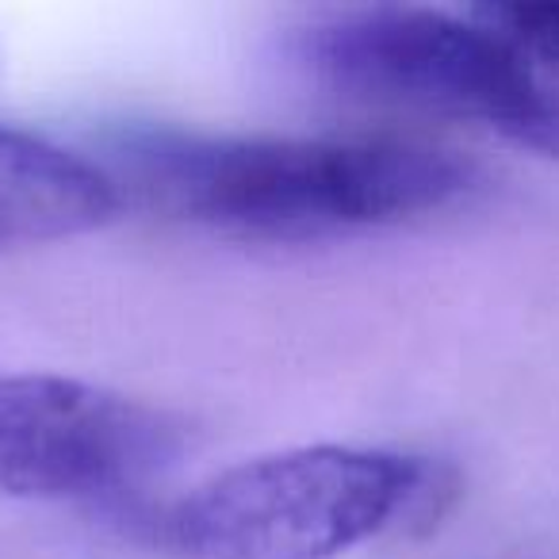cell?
Returning <instances> with one entry per match:
<instances>
[{
  "label": "cell",
  "instance_id": "obj_6",
  "mask_svg": "<svg viewBox=\"0 0 559 559\" xmlns=\"http://www.w3.org/2000/svg\"><path fill=\"white\" fill-rule=\"evenodd\" d=\"M467 16L506 43L518 58H525L536 73H559V4H528V0H498L475 4Z\"/></svg>",
  "mask_w": 559,
  "mask_h": 559
},
{
  "label": "cell",
  "instance_id": "obj_4",
  "mask_svg": "<svg viewBox=\"0 0 559 559\" xmlns=\"http://www.w3.org/2000/svg\"><path fill=\"white\" fill-rule=\"evenodd\" d=\"M169 456V429L139 403L66 380H0V490L93 498L131 487Z\"/></svg>",
  "mask_w": 559,
  "mask_h": 559
},
{
  "label": "cell",
  "instance_id": "obj_5",
  "mask_svg": "<svg viewBox=\"0 0 559 559\" xmlns=\"http://www.w3.org/2000/svg\"><path fill=\"white\" fill-rule=\"evenodd\" d=\"M116 211V177L100 165L39 134L0 127V249L88 234Z\"/></svg>",
  "mask_w": 559,
  "mask_h": 559
},
{
  "label": "cell",
  "instance_id": "obj_3",
  "mask_svg": "<svg viewBox=\"0 0 559 559\" xmlns=\"http://www.w3.org/2000/svg\"><path fill=\"white\" fill-rule=\"evenodd\" d=\"M418 490V464L314 444L257 456L195 487L169 518L185 559H337Z\"/></svg>",
  "mask_w": 559,
  "mask_h": 559
},
{
  "label": "cell",
  "instance_id": "obj_2",
  "mask_svg": "<svg viewBox=\"0 0 559 559\" xmlns=\"http://www.w3.org/2000/svg\"><path fill=\"white\" fill-rule=\"evenodd\" d=\"M296 55L345 100L483 123L513 146L559 157V85L472 16L399 4L337 12L299 35Z\"/></svg>",
  "mask_w": 559,
  "mask_h": 559
},
{
  "label": "cell",
  "instance_id": "obj_1",
  "mask_svg": "<svg viewBox=\"0 0 559 559\" xmlns=\"http://www.w3.org/2000/svg\"><path fill=\"white\" fill-rule=\"evenodd\" d=\"M139 188L241 238H314L433 215L475 188V165L411 139H195L150 131L123 142Z\"/></svg>",
  "mask_w": 559,
  "mask_h": 559
}]
</instances>
